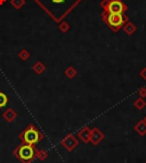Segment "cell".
<instances>
[{
	"label": "cell",
	"mask_w": 146,
	"mask_h": 163,
	"mask_svg": "<svg viewBox=\"0 0 146 163\" xmlns=\"http://www.w3.org/2000/svg\"><path fill=\"white\" fill-rule=\"evenodd\" d=\"M8 103V97L4 93H0V107H5Z\"/></svg>",
	"instance_id": "30bf717a"
},
{
	"label": "cell",
	"mask_w": 146,
	"mask_h": 163,
	"mask_svg": "<svg viewBox=\"0 0 146 163\" xmlns=\"http://www.w3.org/2000/svg\"><path fill=\"white\" fill-rule=\"evenodd\" d=\"M37 147L29 144H21L13 151V155L21 163H32L37 158Z\"/></svg>",
	"instance_id": "6da1fadb"
},
{
	"label": "cell",
	"mask_w": 146,
	"mask_h": 163,
	"mask_svg": "<svg viewBox=\"0 0 146 163\" xmlns=\"http://www.w3.org/2000/svg\"><path fill=\"white\" fill-rule=\"evenodd\" d=\"M20 139L23 144H29L32 146H37L44 139V133L41 132L34 124H30L21 132Z\"/></svg>",
	"instance_id": "7a4b0ae2"
},
{
	"label": "cell",
	"mask_w": 146,
	"mask_h": 163,
	"mask_svg": "<svg viewBox=\"0 0 146 163\" xmlns=\"http://www.w3.org/2000/svg\"><path fill=\"white\" fill-rule=\"evenodd\" d=\"M90 133H91V130L88 128V127H85V128H82L78 132V137L81 139L85 144H87L90 142Z\"/></svg>",
	"instance_id": "52a82bcc"
},
{
	"label": "cell",
	"mask_w": 146,
	"mask_h": 163,
	"mask_svg": "<svg viewBox=\"0 0 146 163\" xmlns=\"http://www.w3.org/2000/svg\"><path fill=\"white\" fill-rule=\"evenodd\" d=\"M61 145H62L66 151L72 152V151H74L75 148L78 147L79 140L75 136H73L72 133H70V135H68V136L61 142Z\"/></svg>",
	"instance_id": "3957f363"
},
{
	"label": "cell",
	"mask_w": 146,
	"mask_h": 163,
	"mask_svg": "<svg viewBox=\"0 0 146 163\" xmlns=\"http://www.w3.org/2000/svg\"><path fill=\"white\" fill-rule=\"evenodd\" d=\"M65 73H66V75H68V78H74L77 75V71L74 69H72V67H68Z\"/></svg>",
	"instance_id": "7c38bea8"
},
{
	"label": "cell",
	"mask_w": 146,
	"mask_h": 163,
	"mask_svg": "<svg viewBox=\"0 0 146 163\" xmlns=\"http://www.w3.org/2000/svg\"><path fill=\"white\" fill-rule=\"evenodd\" d=\"M16 116H17V114L13 109H8L2 114V118L5 119V121H7V122H13L16 119Z\"/></svg>",
	"instance_id": "ba28073f"
},
{
	"label": "cell",
	"mask_w": 146,
	"mask_h": 163,
	"mask_svg": "<svg viewBox=\"0 0 146 163\" xmlns=\"http://www.w3.org/2000/svg\"><path fill=\"white\" fill-rule=\"evenodd\" d=\"M33 70L37 74H41L42 73V71L45 70V67H44V65L41 64L40 62H38V63H35V65L33 66Z\"/></svg>",
	"instance_id": "8fae6325"
},
{
	"label": "cell",
	"mask_w": 146,
	"mask_h": 163,
	"mask_svg": "<svg viewBox=\"0 0 146 163\" xmlns=\"http://www.w3.org/2000/svg\"><path fill=\"white\" fill-rule=\"evenodd\" d=\"M124 10V7L122 5V2L120 0H113L110 2L108 5V11L113 13V14H121L122 11Z\"/></svg>",
	"instance_id": "5b68a950"
},
{
	"label": "cell",
	"mask_w": 146,
	"mask_h": 163,
	"mask_svg": "<svg viewBox=\"0 0 146 163\" xmlns=\"http://www.w3.org/2000/svg\"><path fill=\"white\" fill-rule=\"evenodd\" d=\"M107 22L108 24L113 26V28H119L123 24V16L121 14H113L110 13L108 17H107Z\"/></svg>",
	"instance_id": "277c9868"
},
{
	"label": "cell",
	"mask_w": 146,
	"mask_h": 163,
	"mask_svg": "<svg viewBox=\"0 0 146 163\" xmlns=\"http://www.w3.org/2000/svg\"><path fill=\"white\" fill-rule=\"evenodd\" d=\"M103 139H104V135H103V132H101L97 128H95L91 130V133H90V143L93 144V145H95V146L98 145Z\"/></svg>",
	"instance_id": "8992f818"
},
{
	"label": "cell",
	"mask_w": 146,
	"mask_h": 163,
	"mask_svg": "<svg viewBox=\"0 0 146 163\" xmlns=\"http://www.w3.org/2000/svg\"><path fill=\"white\" fill-rule=\"evenodd\" d=\"M55 4H61V2H63V0H53Z\"/></svg>",
	"instance_id": "4fadbf2b"
},
{
	"label": "cell",
	"mask_w": 146,
	"mask_h": 163,
	"mask_svg": "<svg viewBox=\"0 0 146 163\" xmlns=\"http://www.w3.org/2000/svg\"><path fill=\"white\" fill-rule=\"evenodd\" d=\"M48 156H49V153L46 149H38V151H37V158H39L40 161L47 160Z\"/></svg>",
	"instance_id": "9c48e42d"
}]
</instances>
